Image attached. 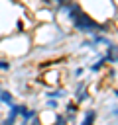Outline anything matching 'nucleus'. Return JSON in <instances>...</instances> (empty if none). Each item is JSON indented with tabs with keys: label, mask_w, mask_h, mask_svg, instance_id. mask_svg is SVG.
<instances>
[{
	"label": "nucleus",
	"mask_w": 118,
	"mask_h": 125,
	"mask_svg": "<svg viewBox=\"0 0 118 125\" xmlns=\"http://www.w3.org/2000/svg\"><path fill=\"white\" fill-rule=\"evenodd\" d=\"M69 14H71V20H73V23H75V27L77 29H81V31H92V29H100V25L96 23V21H92L79 6H69Z\"/></svg>",
	"instance_id": "1"
},
{
	"label": "nucleus",
	"mask_w": 118,
	"mask_h": 125,
	"mask_svg": "<svg viewBox=\"0 0 118 125\" xmlns=\"http://www.w3.org/2000/svg\"><path fill=\"white\" fill-rule=\"evenodd\" d=\"M0 68H10V64H8V62H4V61H0Z\"/></svg>",
	"instance_id": "3"
},
{
	"label": "nucleus",
	"mask_w": 118,
	"mask_h": 125,
	"mask_svg": "<svg viewBox=\"0 0 118 125\" xmlns=\"http://www.w3.org/2000/svg\"><path fill=\"white\" fill-rule=\"evenodd\" d=\"M0 98H2V100H4V102H8V104H10V102H12V96H10V94H8V92H0Z\"/></svg>",
	"instance_id": "2"
},
{
	"label": "nucleus",
	"mask_w": 118,
	"mask_h": 125,
	"mask_svg": "<svg viewBox=\"0 0 118 125\" xmlns=\"http://www.w3.org/2000/svg\"><path fill=\"white\" fill-rule=\"evenodd\" d=\"M116 96H118V92H116Z\"/></svg>",
	"instance_id": "4"
},
{
	"label": "nucleus",
	"mask_w": 118,
	"mask_h": 125,
	"mask_svg": "<svg viewBox=\"0 0 118 125\" xmlns=\"http://www.w3.org/2000/svg\"><path fill=\"white\" fill-rule=\"evenodd\" d=\"M4 125H8V123H4Z\"/></svg>",
	"instance_id": "5"
}]
</instances>
